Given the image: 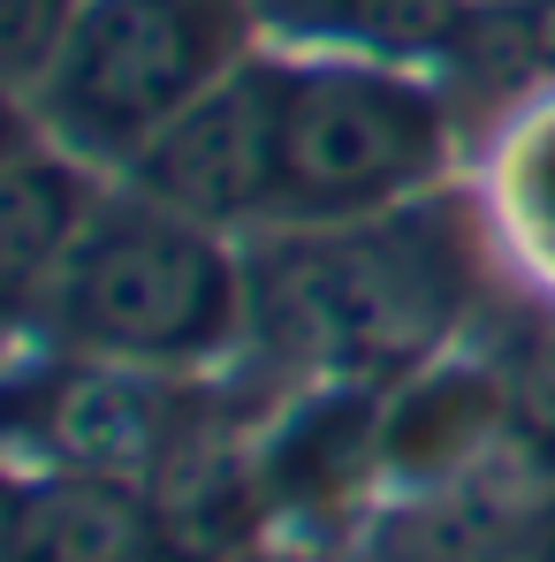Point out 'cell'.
<instances>
[{"label": "cell", "instance_id": "obj_1", "mask_svg": "<svg viewBox=\"0 0 555 562\" xmlns=\"http://www.w3.org/2000/svg\"><path fill=\"white\" fill-rule=\"evenodd\" d=\"M471 296V236L449 205H388L275 251L252 319L312 366L403 373L442 350Z\"/></svg>", "mask_w": 555, "mask_h": 562}, {"label": "cell", "instance_id": "obj_2", "mask_svg": "<svg viewBox=\"0 0 555 562\" xmlns=\"http://www.w3.org/2000/svg\"><path fill=\"white\" fill-rule=\"evenodd\" d=\"M252 15V0H85L62 61L23 106L62 153L137 168L168 122L244 69Z\"/></svg>", "mask_w": 555, "mask_h": 562}, {"label": "cell", "instance_id": "obj_3", "mask_svg": "<svg viewBox=\"0 0 555 562\" xmlns=\"http://www.w3.org/2000/svg\"><path fill=\"white\" fill-rule=\"evenodd\" d=\"M38 312L54 319V335L107 366H190L252 319V281L236 274L206 221L153 198H122L99 205Z\"/></svg>", "mask_w": 555, "mask_h": 562}, {"label": "cell", "instance_id": "obj_4", "mask_svg": "<svg viewBox=\"0 0 555 562\" xmlns=\"http://www.w3.org/2000/svg\"><path fill=\"white\" fill-rule=\"evenodd\" d=\"M442 168V106L411 77L366 61L281 69L275 122V213L304 228L366 221L403 205Z\"/></svg>", "mask_w": 555, "mask_h": 562}, {"label": "cell", "instance_id": "obj_5", "mask_svg": "<svg viewBox=\"0 0 555 562\" xmlns=\"http://www.w3.org/2000/svg\"><path fill=\"white\" fill-rule=\"evenodd\" d=\"M275 122H281V69L244 61L229 85H213L184 122H168L137 153L130 183H137V198L190 213L206 228L275 213Z\"/></svg>", "mask_w": 555, "mask_h": 562}, {"label": "cell", "instance_id": "obj_6", "mask_svg": "<svg viewBox=\"0 0 555 562\" xmlns=\"http://www.w3.org/2000/svg\"><path fill=\"white\" fill-rule=\"evenodd\" d=\"M184 395L160 380H137L99 358V373H54V387L23 395V434L38 449H54L62 471H114V479H145L153 464L184 457Z\"/></svg>", "mask_w": 555, "mask_h": 562}, {"label": "cell", "instance_id": "obj_7", "mask_svg": "<svg viewBox=\"0 0 555 562\" xmlns=\"http://www.w3.org/2000/svg\"><path fill=\"white\" fill-rule=\"evenodd\" d=\"M168 509L114 471H38L15 486L8 562H168Z\"/></svg>", "mask_w": 555, "mask_h": 562}, {"label": "cell", "instance_id": "obj_8", "mask_svg": "<svg viewBox=\"0 0 555 562\" xmlns=\"http://www.w3.org/2000/svg\"><path fill=\"white\" fill-rule=\"evenodd\" d=\"M92 221H99V198L85 183V160L62 153L54 137L15 130L8 176H0V259H8L15 312H38L54 296V281L77 259V244H85Z\"/></svg>", "mask_w": 555, "mask_h": 562}, {"label": "cell", "instance_id": "obj_9", "mask_svg": "<svg viewBox=\"0 0 555 562\" xmlns=\"http://www.w3.org/2000/svg\"><path fill=\"white\" fill-rule=\"evenodd\" d=\"M252 8L289 38H328L366 54H426L457 38V0H252Z\"/></svg>", "mask_w": 555, "mask_h": 562}, {"label": "cell", "instance_id": "obj_10", "mask_svg": "<svg viewBox=\"0 0 555 562\" xmlns=\"http://www.w3.org/2000/svg\"><path fill=\"white\" fill-rule=\"evenodd\" d=\"M77 15H85V0H0V54H8L15 99H31L46 85V69L62 61Z\"/></svg>", "mask_w": 555, "mask_h": 562}, {"label": "cell", "instance_id": "obj_11", "mask_svg": "<svg viewBox=\"0 0 555 562\" xmlns=\"http://www.w3.org/2000/svg\"><path fill=\"white\" fill-rule=\"evenodd\" d=\"M510 411H518V426L541 441V449H555V335L518 366V387H510Z\"/></svg>", "mask_w": 555, "mask_h": 562}]
</instances>
